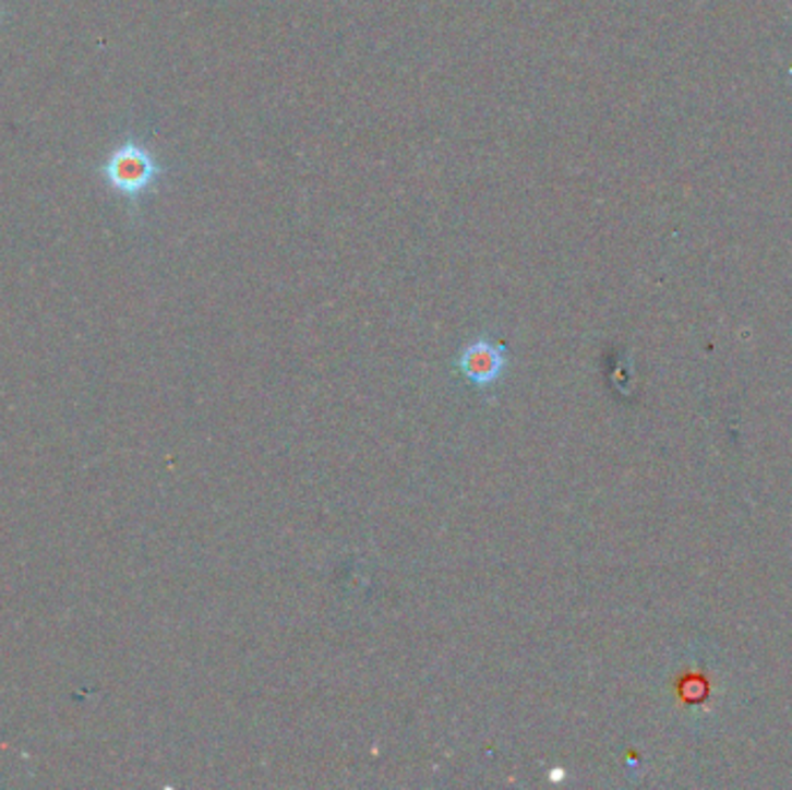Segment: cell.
Returning <instances> with one entry per match:
<instances>
[{
    "mask_svg": "<svg viewBox=\"0 0 792 790\" xmlns=\"http://www.w3.org/2000/svg\"><path fill=\"white\" fill-rule=\"evenodd\" d=\"M100 172L111 191L130 202H137L148 191H154L165 169L140 140H125L107 156Z\"/></svg>",
    "mask_w": 792,
    "mask_h": 790,
    "instance_id": "6da1fadb",
    "label": "cell"
},
{
    "mask_svg": "<svg viewBox=\"0 0 792 790\" xmlns=\"http://www.w3.org/2000/svg\"><path fill=\"white\" fill-rule=\"evenodd\" d=\"M457 367L470 385L489 387L501 379L505 369V348L492 338H476L459 352Z\"/></svg>",
    "mask_w": 792,
    "mask_h": 790,
    "instance_id": "7a4b0ae2",
    "label": "cell"
}]
</instances>
